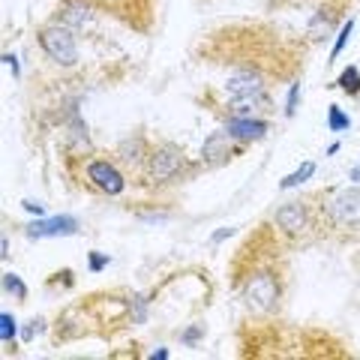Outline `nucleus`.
<instances>
[{"mask_svg":"<svg viewBox=\"0 0 360 360\" xmlns=\"http://www.w3.org/2000/svg\"><path fill=\"white\" fill-rule=\"evenodd\" d=\"M307 39H288L264 21H234L210 30L198 42L195 58L219 70H229L219 90H205L201 103L213 115L250 117L270 105V87L295 82L303 72Z\"/></svg>","mask_w":360,"mask_h":360,"instance_id":"f257e3e1","label":"nucleus"},{"mask_svg":"<svg viewBox=\"0 0 360 360\" xmlns=\"http://www.w3.org/2000/svg\"><path fill=\"white\" fill-rule=\"evenodd\" d=\"M285 238L274 222L258 225V231L246 238L231 264V283L238 288L243 307L255 315H274L285 295Z\"/></svg>","mask_w":360,"mask_h":360,"instance_id":"f03ea898","label":"nucleus"},{"mask_svg":"<svg viewBox=\"0 0 360 360\" xmlns=\"http://www.w3.org/2000/svg\"><path fill=\"white\" fill-rule=\"evenodd\" d=\"M195 172H198V165L189 160L186 150L180 148V144H174V141H153L139 184L153 189V193H162V189L186 184Z\"/></svg>","mask_w":360,"mask_h":360,"instance_id":"7ed1b4c3","label":"nucleus"},{"mask_svg":"<svg viewBox=\"0 0 360 360\" xmlns=\"http://www.w3.org/2000/svg\"><path fill=\"white\" fill-rule=\"evenodd\" d=\"M78 162V174L75 180L82 184L87 193H96V195H120L127 189V172L120 168V162L115 156H99V153H90L84 150L82 156H75Z\"/></svg>","mask_w":360,"mask_h":360,"instance_id":"20e7f679","label":"nucleus"},{"mask_svg":"<svg viewBox=\"0 0 360 360\" xmlns=\"http://www.w3.org/2000/svg\"><path fill=\"white\" fill-rule=\"evenodd\" d=\"M270 222L276 225V231L285 238V243H300V240H309L312 234H324L319 207H315V198L285 201L283 207H276V213H274V219Z\"/></svg>","mask_w":360,"mask_h":360,"instance_id":"39448f33","label":"nucleus"},{"mask_svg":"<svg viewBox=\"0 0 360 360\" xmlns=\"http://www.w3.org/2000/svg\"><path fill=\"white\" fill-rule=\"evenodd\" d=\"M319 217H321V231L324 229H360V186H340V189H324L321 195Z\"/></svg>","mask_w":360,"mask_h":360,"instance_id":"423d86ee","label":"nucleus"},{"mask_svg":"<svg viewBox=\"0 0 360 360\" xmlns=\"http://www.w3.org/2000/svg\"><path fill=\"white\" fill-rule=\"evenodd\" d=\"M75 37L78 33L72 27H66L58 18L45 21V25H39V30H37V42H39L42 54L51 63L63 66V70H72L78 63V39Z\"/></svg>","mask_w":360,"mask_h":360,"instance_id":"0eeeda50","label":"nucleus"},{"mask_svg":"<svg viewBox=\"0 0 360 360\" xmlns=\"http://www.w3.org/2000/svg\"><path fill=\"white\" fill-rule=\"evenodd\" d=\"M94 9L115 15L135 33H150L156 18V0H87Z\"/></svg>","mask_w":360,"mask_h":360,"instance_id":"6e6552de","label":"nucleus"},{"mask_svg":"<svg viewBox=\"0 0 360 360\" xmlns=\"http://www.w3.org/2000/svg\"><path fill=\"white\" fill-rule=\"evenodd\" d=\"M150 139H144L141 132H132V135H127L117 148H115V160L120 162V168L127 172V177L129 174H135V180L141 177V172H144V162H148V153H150Z\"/></svg>","mask_w":360,"mask_h":360,"instance_id":"1a4fd4ad","label":"nucleus"},{"mask_svg":"<svg viewBox=\"0 0 360 360\" xmlns=\"http://www.w3.org/2000/svg\"><path fill=\"white\" fill-rule=\"evenodd\" d=\"M243 148L246 144L234 141L229 132L219 129V132H213L210 139L205 141V148H201V162L205 165H222V162H229L234 153H240Z\"/></svg>","mask_w":360,"mask_h":360,"instance_id":"9d476101","label":"nucleus"},{"mask_svg":"<svg viewBox=\"0 0 360 360\" xmlns=\"http://www.w3.org/2000/svg\"><path fill=\"white\" fill-rule=\"evenodd\" d=\"M222 129L231 135L234 141L240 144H252V141H262L264 135L270 132V123L262 117H225L222 120Z\"/></svg>","mask_w":360,"mask_h":360,"instance_id":"9b49d317","label":"nucleus"},{"mask_svg":"<svg viewBox=\"0 0 360 360\" xmlns=\"http://www.w3.org/2000/svg\"><path fill=\"white\" fill-rule=\"evenodd\" d=\"M78 231V219L75 217H51V219H39L27 225V238H70Z\"/></svg>","mask_w":360,"mask_h":360,"instance_id":"f8f14e48","label":"nucleus"},{"mask_svg":"<svg viewBox=\"0 0 360 360\" xmlns=\"http://www.w3.org/2000/svg\"><path fill=\"white\" fill-rule=\"evenodd\" d=\"M336 87L348 96H360V70L357 66H345L340 72V78H336Z\"/></svg>","mask_w":360,"mask_h":360,"instance_id":"ddd939ff","label":"nucleus"},{"mask_svg":"<svg viewBox=\"0 0 360 360\" xmlns=\"http://www.w3.org/2000/svg\"><path fill=\"white\" fill-rule=\"evenodd\" d=\"M315 174V162H303L297 172H291L288 177H283V184H279V189H295L300 184H307V180Z\"/></svg>","mask_w":360,"mask_h":360,"instance_id":"4468645a","label":"nucleus"},{"mask_svg":"<svg viewBox=\"0 0 360 360\" xmlns=\"http://www.w3.org/2000/svg\"><path fill=\"white\" fill-rule=\"evenodd\" d=\"M348 127H352V117H348L340 105H330L328 108V129L330 132H345Z\"/></svg>","mask_w":360,"mask_h":360,"instance_id":"2eb2a0df","label":"nucleus"},{"mask_svg":"<svg viewBox=\"0 0 360 360\" xmlns=\"http://www.w3.org/2000/svg\"><path fill=\"white\" fill-rule=\"evenodd\" d=\"M4 288L15 295V300H27V285L18 279V274H4Z\"/></svg>","mask_w":360,"mask_h":360,"instance_id":"dca6fc26","label":"nucleus"},{"mask_svg":"<svg viewBox=\"0 0 360 360\" xmlns=\"http://www.w3.org/2000/svg\"><path fill=\"white\" fill-rule=\"evenodd\" d=\"M352 30H354V18H348L345 25L340 27V33H336V45H333V51H330V60L340 58V51L345 49V42H348V37H352Z\"/></svg>","mask_w":360,"mask_h":360,"instance_id":"f3484780","label":"nucleus"},{"mask_svg":"<svg viewBox=\"0 0 360 360\" xmlns=\"http://www.w3.org/2000/svg\"><path fill=\"white\" fill-rule=\"evenodd\" d=\"M15 319L9 312H0V340H4V345H9L15 340Z\"/></svg>","mask_w":360,"mask_h":360,"instance_id":"a211bd4d","label":"nucleus"},{"mask_svg":"<svg viewBox=\"0 0 360 360\" xmlns=\"http://www.w3.org/2000/svg\"><path fill=\"white\" fill-rule=\"evenodd\" d=\"M297 99H300V78H295L288 87V99H285V117L297 115Z\"/></svg>","mask_w":360,"mask_h":360,"instance_id":"6ab92c4d","label":"nucleus"},{"mask_svg":"<svg viewBox=\"0 0 360 360\" xmlns=\"http://www.w3.org/2000/svg\"><path fill=\"white\" fill-rule=\"evenodd\" d=\"M103 267H108V255H99V252H90V270H103Z\"/></svg>","mask_w":360,"mask_h":360,"instance_id":"aec40b11","label":"nucleus"},{"mask_svg":"<svg viewBox=\"0 0 360 360\" xmlns=\"http://www.w3.org/2000/svg\"><path fill=\"white\" fill-rule=\"evenodd\" d=\"M4 63L9 66V70H13V75H18V63H15V54H9V51H6V54H4Z\"/></svg>","mask_w":360,"mask_h":360,"instance_id":"412c9836","label":"nucleus"},{"mask_svg":"<svg viewBox=\"0 0 360 360\" xmlns=\"http://www.w3.org/2000/svg\"><path fill=\"white\" fill-rule=\"evenodd\" d=\"M25 207L30 213H37V217H42V205H39V201H25Z\"/></svg>","mask_w":360,"mask_h":360,"instance_id":"4be33fe9","label":"nucleus"},{"mask_svg":"<svg viewBox=\"0 0 360 360\" xmlns=\"http://www.w3.org/2000/svg\"><path fill=\"white\" fill-rule=\"evenodd\" d=\"M231 234H234V229H222V231H217V234H213V240H225V238H231Z\"/></svg>","mask_w":360,"mask_h":360,"instance_id":"5701e85b","label":"nucleus"},{"mask_svg":"<svg viewBox=\"0 0 360 360\" xmlns=\"http://www.w3.org/2000/svg\"><path fill=\"white\" fill-rule=\"evenodd\" d=\"M348 177H352V180H354V184H360V162H357V165L352 168V174H348Z\"/></svg>","mask_w":360,"mask_h":360,"instance_id":"b1692460","label":"nucleus"}]
</instances>
